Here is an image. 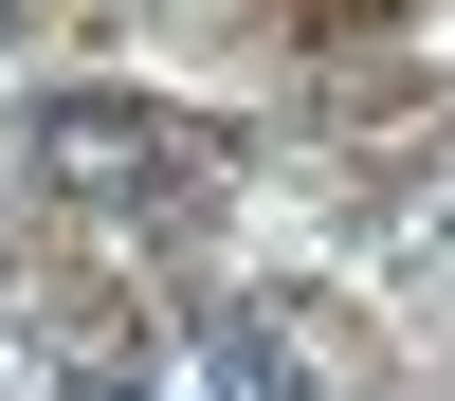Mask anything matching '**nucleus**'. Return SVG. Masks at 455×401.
<instances>
[{"instance_id": "3", "label": "nucleus", "mask_w": 455, "mask_h": 401, "mask_svg": "<svg viewBox=\"0 0 455 401\" xmlns=\"http://www.w3.org/2000/svg\"><path fill=\"white\" fill-rule=\"evenodd\" d=\"M92 401H219V383H201V365H109Z\"/></svg>"}, {"instance_id": "2", "label": "nucleus", "mask_w": 455, "mask_h": 401, "mask_svg": "<svg viewBox=\"0 0 455 401\" xmlns=\"http://www.w3.org/2000/svg\"><path fill=\"white\" fill-rule=\"evenodd\" d=\"M201 383H219V401H328V347H310L291 310H219V328H201Z\"/></svg>"}, {"instance_id": "4", "label": "nucleus", "mask_w": 455, "mask_h": 401, "mask_svg": "<svg viewBox=\"0 0 455 401\" xmlns=\"http://www.w3.org/2000/svg\"><path fill=\"white\" fill-rule=\"evenodd\" d=\"M0 36H19V0H0Z\"/></svg>"}, {"instance_id": "5", "label": "nucleus", "mask_w": 455, "mask_h": 401, "mask_svg": "<svg viewBox=\"0 0 455 401\" xmlns=\"http://www.w3.org/2000/svg\"><path fill=\"white\" fill-rule=\"evenodd\" d=\"M437 237H455V201H437Z\"/></svg>"}, {"instance_id": "1", "label": "nucleus", "mask_w": 455, "mask_h": 401, "mask_svg": "<svg viewBox=\"0 0 455 401\" xmlns=\"http://www.w3.org/2000/svg\"><path fill=\"white\" fill-rule=\"evenodd\" d=\"M19 164L55 182V201H92V219H164V201H201L219 146L182 128V109H146V92H36L19 109Z\"/></svg>"}]
</instances>
